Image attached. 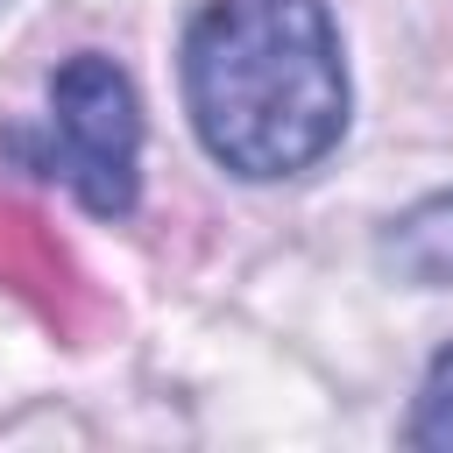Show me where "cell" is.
Listing matches in <instances>:
<instances>
[{
    "label": "cell",
    "mask_w": 453,
    "mask_h": 453,
    "mask_svg": "<svg viewBox=\"0 0 453 453\" xmlns=\"http://www.w3.org/2000/svg\"><path fill=\"white\" fill-rule=\"evenodd\" d=\"M184 113L205 156L276 184L347 134V64L326 0H205L184 28Z\"/></svg>",
    "instance_id": "6da1fadb"
},
{
    "label": "cell",
    "mask_w": 453,
    "mask_h": 453,
    "mask_svg": "<svg viewBox=\"0 0 453 453\" xmlns=\"http://www.w3.org/2000/svg\"><path fill=\"white\" fill-rule=\"evenodd\" d=\"M35 170L57 177L85 212L120 219L142 191V99L127 71L99 50H78L50 78V113L35 142Z\"/></svg>",
    "instance_id": "7a4b0ae2"
},
{
    "label": "cell",
    "mask_w": 453,
    "mask_h": 453,
    "mask_svg": "<svg viewBox=\"0 0 453 453\" xmlns=\"http://www.w3.org/2000/svg\"><path fill=\"white\" fill-rule=\"evenodd\" d=\"M382 262H389L403 283L453 290V191H432V198H418L403 219H389Z\"/></svg>",
    "instance_id": "3957f363"
},
{
    "label": "cell",
    "mask_w": 453,
    "mask_h": 453,
    "mask_svg": "<svg viewBox=\"0 0 453 453\" xmlns=\"http://www.w3.org/2000/svg\"><path fill=\"white\" fill-rule=\"evenodd\" d=\"M411 446H432V453H453V347L432 354L425 382H418V403H411V425H403Z\"/></svg>",
    "instance_id": "277c9868"
},
{
    "label": "cell",
    "mask_w": 453,
    "mask_h": 453,
    "mask_svg": "<svg viewBox=\"0 0 453 453\" xmlns=\"http://www.w3.org/2000/svg\"><path fill=\"white\" fill-rule=\"evenodd\" d=\"M0 7H7V0H0Z\"/></svg>",
    "instance_id": "5b68a950"
}]
</instances>
